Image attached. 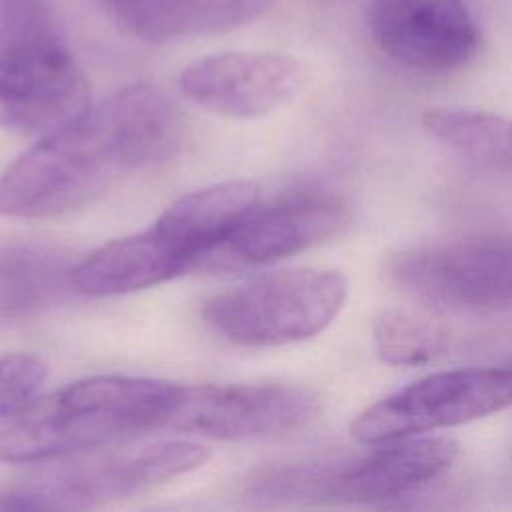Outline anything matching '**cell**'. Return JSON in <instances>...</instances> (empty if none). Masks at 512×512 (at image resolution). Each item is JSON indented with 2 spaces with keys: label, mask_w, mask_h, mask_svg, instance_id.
<instances>
[{
  "label": "cell",
  "mask_w": 512,
  "mask_h": 512,
  "mask_svg": "<svg viewBox=\"0 0 512 512\" xmlns=\"http://www.w3.org/2000/svg\"><path fill=\"white\" fill-rule=\"evenodd\" d=\"M338 470H290L264 482L272 496H326L370 504L398 498L444 474L458 458V442L446 436H406Z\"/></svg>",
  "instance_id": "obj_9"
},
{
  "label": "cell",
  "mask_w": 512,
  "mask_h": 512,
  "mask_svg": "<svg viewBox=\"0 0 512 512\" xmlns=\"http://www.w3.org/2000/svg\"><path fill=\"white\" fill-rule=\"evenodd\" d=\"M112 16L146 42L218 34L262 16L272 0H104Z\"/></svg>",
  "instance_id": "obj_14"
},
{
  "label": "cell",
  "mask_w": 512,
  "mask_h": 512,
  "mask_svg": "<svg viewBox=\"0 0 512 512\" xmlns=\"http://www.w3.org/2000/svg\"><path fill=\"white\" fill-rule=\"evenodd\" d=\"M370 30L390 60L412 70L460 68L480 46L464 0H372Z\"/></svg>",
  "instance_id": "obj_10"
},
{
  "label": "cell",
  "mask_w": 512,
  "mask_h": 512,
  "mask_svg": "<svg viewBox=\"0 0 512 512\" xmlns=\"http://www.w3.org/2000/svg\"><path fill=\"white\" fill-rule=\"evenodd\" d=\"M182 138V116L158 88L126 86L4 168L0 216L50 218L88 206L124 176L172 158Z\"/></svg>",
  "instance_id": "obj_1"
},
{
  "label": "cell",
  "mask_w": 512,
  "mask_h": 512,
  "mask_svg": "<svg viewBox=\"0 0 512 512\" xmlns=\"http://www.w3.org/2000/svg\"><path fill=\"white\" fill-rule=\"evenodd\" d=\"M88 82L64 44L0 52V126L54 132L90 108Z\"/></svg>",
  "instance_id": "obj_11"
},
{
  "label": "cell",
  "mask_w": 512,
  "mask_h": 512,
  "mask_svg": "<svg viewBox=\"0 0 512 512\" xmlns=\"http://www.w3.org/2000/svg\"><path fill=\"white\" fill-rule=\"evenodd\" d=\"M182 94L226 118H256L286 104L302 84L300 64L278 52H222L180 74Z\"/></svg>",
  "instance_id": "obj_12"
},
{
  "label": "cell",
  "mask_w": 512,
  "mask_h": 512,
  "mask_svg": "<svg viewBox=\"0 0 512 512\" xmlns=\"http://www.w3.org/2000/svg\"><path fill=\"white\" fill-rule=\"evenodd\" d=\"M346 296L348 282L336 270L284 268L208 298L202 318L236 346H284L324 332Z\"/></svg>",
  "instance_id": "obj_4"
},
{
  "label": "cell",
  "mask_w": 512,
  "mask_h": 512,
  "mask_svg": "<svg viewBox=\"0 0 512 512\" xmlns=\"http://www.w3.org/2000/svg\"><path fill=\"white\" fill-rule=\"evenodd\" d=\"M48 376L46 362L30 352L0 356V424L26 406Z\"/></svg>",
  "instance_id": "obj_18"
},
{
  "label": "cell",
  "mask_w": 512,
  "mask_h": 512,
  "mask_svg": "<svg viewBox=\"0 0 512 512\" xmlns=\"http://www.w3.org/2000/svg\"><path fill=\"white\" fill-rule=\"evenodd\" d=\"M178 384L88 376L36 394L0 424V462L62 460L166 426Z\"/></svg>",
  "instance_id": "obj_3"
},
{
  "label": "cell",
  "mask_w": 512,
  "mask_h": 512,
  "mask_svg": "<svg viewBox=\"0 0 512 512\" xmlns=\"http://www.w3.org/2000/svg\"><path fill=\"white\" fill-rule=\"evenodd\" d=\"M420 124L430 138L474 168L512 176V118L468 108H430Z\"/></svg>",
  "instance_id": "obj_15"
},
{
  "label": "cell",
  "mask_w": 512,
  "mask_h": 512,
  "mask_svg": "<svg viewBox=\"0 0 512 512\" xmlns=\"http://www.w3.org/2000/svg\"><path fill=\"white\" fill-rule=\"evenodd\" d=\"M210 458L194 440H154L70 462L0 492V510H84L140 494L202 468Z\"/></svg>",
  "instance_id": "obj_5"
},
{
  "label": "cell",
  "mask_w": 512,
  "mask_h": 512,
  "mask_svg": "<svg viewBox=\"0 0 512 512\" xmlns=\"http://www.w3.org/2000/svg\"><path fill=\"white\" fill-rule=\"evenodd\" d=\"M512 406V368L434 372L362 410L350 434L368 446L468 424Z\"/></svg>",
  "instance_id": "obj_6"
},
{
  "label": "cell",
  "mask_w": 512,
  "mask_h": 512,
  "mask_svg": "<svg viewBox=\"0 0 512 512\" xmlns=\"http://www.w3.org/2000/svg\"><path fill=\"white\" fill-rule=\"evenodd\" d=\"M346 208L334 196L298 192L268 206H256L232 238L202 268H258L294 256L342 230Z\"/></svg>",
  "instance_id": "obj_13"
},
{
  "label": "cell",
  "mask_w": 512,
  "mask_h": 512,
  "mask_svg": "<svg viewBox=\"0 0 512 512\" xmlns=\"http://www.w3.org/2000/svg\"><path fill=\"white\" fill-rule=\"evenodd\" d=\"M48 0H0V52L60 44Z\"/></svg>",
  "instance_id": "obj_17"
},
{
  "label": "cell",
  "mask_w": 512,
  "mask_h": 512,
  "mask_svg": "<svg viewBox=\"0 0 512 512\" xmlns=\"http://www.w3.org/2000/svg\"><path fill=\"white\" fill-rule=\"evenodd\" d=\"M386 268L404 292L432 306L512 308V232L412 246L396 252Z\"/></svg>",
  "instance_id": "obj_7"
},
{
  "label": "cell",
  "mask_w": 512,
  "mask_h": 512,
  "mask_svg": "<svg viewBox=\"0 0 512 512\" xmlns=\"http://www.w3.org/2000/svg\"><path fill=\"white\" fill-rule=\"evenodd\" d=\"M376 354L390 366H424L448 348L450 334L434 318L406 310L386 308L382 310L372 326Z\"/></svg>",
  "instance_id": "obj_16"
},
{
  "label": "cell",
  "mask_w": 512,
  "mask_h": 512,
  "mask_svg": "<svg viewBox=\"0 0 512 512\" xmlns=\"http://www.w3.org/2000/svg\"><path fill=\"white\" fill-rule=\"evenodd\" d=\"M322 406L316 390L288 382L178 386L164 428L212 440L276 438L308 428Z\"/></svg>",
  "instance_id": "obj_8"
},
{
  "label": "cell",
  "mask_w": 512,
  "mask_h": 512,
  "mask_svg": "<svg viewBox=\"0 0 512 512\" xmlns=\"http://www.w3.org/2000/svg\"><path fill=\"white\" fill-rule=\"evenodd\" d=\"M260 204L252 180H226L174 200L148 228L112 240L70 270L76 292L102 298L168 282L222 248Z\"/></svg>",
  "instance_id": "obj_2"
}]
</instances>
